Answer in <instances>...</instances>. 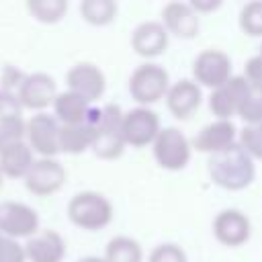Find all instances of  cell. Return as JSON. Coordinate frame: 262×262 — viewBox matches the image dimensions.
<instances>
[{"label": "cell", "instance_id": "obj_1", "mask_svg": "<svg viewBox=\"0 0 262 262\" xmlns=\"http://www.w3.org/2000/svg\"><path fill=\"white\" fill-rule=\"evenodd\" d=\"M207 172L217 186L225 190H244L256 178V164L239 143H233L231 147L209 156Z\"/></svg>", "mask_w": 262, "mask_h": 262}, {"label": "cell", "instance_id": "obj_2", "mask_svg": "<svg viewBox=\"0 0 262 262\" xmlns=\"http://www.w3.org/2000/svg\"><path fill=\"white\" fill-rule=\"evenodd\" d=\"M115 209L113 203L96 190H82L76 192L68 203V217L70 221L86 231L104 229L113 221Z\"/></svg>", "mask_w": 262, "mask_h": 262}, {"label": "cell", "instance_id": "obj_3", "mask_svg": "<svg viewBox=\"0 0 262 262\" xmlns=\"http://www.w3.org/2000/svg\"><path fill=\"white\" fill-rule=\"evenodd\" d=\"M170 88V74L156 61L137 66L129 76V94L139 106H149L166 98Z\"/></svg>", "mask_w": 262, "mask_h": 262}, {"label": "cell", "instance_id": "obj_4", "mask_svg": "<svg viewBox=\"0 0 262 262\" xmlns=\"http://www.w3.org/2000/svg\"><path fill=\"white\" fill-rule=\"evenodd\" d=\"M125 137H123V111L119 104H104L100 123L96 127L92 151L100 160H117L125 151Z\"/></svg>", "mask_w": 262, "mask_h": 262}, {"label": "cell", "instance_id": "obj_5", "mask_svg": "<svg viewBox=\"0 0 262 262\" xmlns=\"http://www.w3.org/2000/svg\"><path fill=\"white\" fill-rule=\"evenodd\" d=\"M151 149H154V158L160 168L178 172L188 166L192 143L178 127H162L158 137L151 143Z\"/></svg>", "mask_w": 262, "mask_h": 262}, {"label": "cell", "instance_id": "obj_6", "mask_svg": "<svg viewBox=\"0 0 262 262\" xmlns=\"http://www.w3.org/2000/svg\"><path fill=\"white\" fill-rule=\"evenodd\" d=\"M39 231L37 211L20 201H0V233L10 239L33 237Z\"/></svg>", "mask_w": 262, "mask_h": 262}, {"label": "cell", "instance_id": "obj_7", "mask_svg": "<svg viewBox=\"0 0 262 262\" xmlns=\"http://www.w3.org/2000/svg\"><path fill=\"white\" fill-rule=\"evenodd\" d=\"M231 57L221 49H203L192 59V80L203 88H219L231 78Z\"/></svg>", "mask_w": 262, "mask_h": 262}, {"label": "cell", "instance_id": "obj_8", "mask_svg": "<svg viewBox=\"0 0 262 262\" xmlns=\"http://www.w3.org/2000/svg\"><path fill=\"white\" fill-rule=\"evenodd\" d=\"M59 121L49 113H37L27 121V143L39 158H55L59 149Z\"/></svg>", "mask_w": 262, "mask_h": 262}, {"label": "cell", "instance_id": "obj_9", "mask_svg": "<svg viewBox=\"0 0 262 262\" xmlns=\"http://www.w3.org/2000/svg\"><path fill=\"white\" fill-rule=\"evenodd\" d=\"M160 129V117L149 106H135L123 113V137L131 147H145L154 143Z\"/></svg>", "mask_w": 262, "mask_h": 262}, {"label": "cell", "instance_id": "obj_10", "mask_svg": "<svg viewBox=\"0 0 262 262\" xmlns=\"http://www.w3.org/2000/svg\"><path fill=\"white\" fill-rule=\"evenodd\" d=\"M16 96L23 111L29 108V111L45 113L47 106H53V100L57 96V84L53 76H49L47 72H33L25 76V80L16 90Z\"/></svg>", "mask_w": 262, "mask_h": 262}, {"label": "cell", "instance_id": "obj_11", "mask_svg": "<svg viewBox=\"0 0 262 262\" xmlns=\"http://www.w3.org/2000/svg\"><path fill=\"white\" fill-rule=\"evenodd\" d=\"M66 168L57 158H39L25 176V186L37 196H49L66 184Z\"/></svg>", "mask_w": 262, "mask_h": 262}, {"label": "cell", "instance_id": "obj_12", "mask_svg": "<svg viewBox=\"0 0 262 262\" xmlns=\"http://www.w3.org/2000/svg\"><path fill=\"white\" fill-rule=\"evenodd\" d=\"M66 84H68V90L70 92L82 96L90 104L96 102L98 98H102V94L106 90L104 72L98 66L90 63V61L74 63L68 70V74H66Z\"/></svg>", "mask_w": 262, "mask_h": 262}, {"label": "cell", "instance_id": "obj_13", "mask_svg": "<svg viewBox=\"0 0 262 262\" xmlns=\"http://www.w3.org/2000/svg\"><path fill=\"white\" fill-rule=\"evenodd\" d=\"M250 82L244 76H231L223 86L211 90L209 94V111L215 115V119L231 121L239 113V106L248 94Z\"/></svg>", "mask_w": 262, "mask_h": 262}, {"label": "cell", "instance_id": "obj_14", "mask_svg": "<svg viewBox=\"0 0 262 262\" xmlns=\"http://www.w3.org/2000/svg\"><path fill=\"white\" fill-rule=\"evenodd\" d=\"M100 115H102V106L92 104L84 123L61 125V129H59V149L63 154H70V156H78V154H84L86 149H92L96 127L100 123Z\"/></svg>", "mask_w": 262, "mask_h": 262}, {"label": "cell", "instance_id": "obj_15", "mask_svg": "<svg viewBox=\"0 0 262 262\" xmlns=\"http://www.w3.org/2000/svg\"><path fill=\"white\" fill-rule=\"evenodd\" d=\"M252 223L239 209H223L213 219V235L219 244L237 248L250 239Z\"/></svg>", "mask_w": 262, "mask_h": 262}, {"label": "cell", "instance_id": "obj_16", "mask_svg": "<svg viewBox=\"0 0 262 262\" xmlns=\"http://www.w3.org/2000/svg\"><path fill=\"white\" fill-rule=\"evenodd\" d=\"M237 127L233 125V121H221L215 119L211 123H207L205 127H201V131L192 137V149L201 151V154H217L223 151L227 147H231L233 143H237Z\"/></svg>", "mask_w": 262, "mask_h": 262}, {"label": "cell", "instance_id": "obj_17", "mask_svg": "<svg viewBox=\"0 0 262 262\" xmlns=\"http://www.w3.org/2000/svg\"><path fill=\"white\" fill-rule=\"evenodd\" d=\"M162 25L170 35H176L180 39H192L199 35L201 18L190 2L172 0L162 8Z\"/></svg>", "mask_w": 262, "mask_h": 262}, {"label": "cell", "instance_id": "obj_18", "mask_svg": "<svg viewBox=\"0 0 262 262\" xmlns=\"http://www.w3.org/2000/svg\"><path fill=\"white\" fill-rule=\"evenodd\" d=\"M170 33L162 25V20H143L131 33V49L145 59L158 57L168 47Z\"/></svg>", "mask_w": 262, "mask_h": 262}, {"label": "cell", "instance_id": "obj_19", "mask_svg": "<svg viewBox=\"0 0 262 262\" xmlns=\"http://www.w3.org/2000/svg\"><path fill=\"white\" fill-rule=\"evenodd\" d=\"M201 102H203V88L192 78H182L170 84L166 94V106L176 119L180 121L188 119L201 106Z\"/></svg>", "mask_w": 262, "mask_h": 262}, {"label": "cell", "instance_id": "obj_20", "mask_svg": "<svg viewBox=\"0 0 262 262\" xmlns=\"http://www.w3.org/2000/svg\"><path fill=\"white\" fill-rule=\"evenodd\" d=\"M29 262H61L66 256V239L55 229H39L25 244Z\"/></svg>", "mask_w": 262, "mask_h": 262}, {"label": "cell", "instance_id": "obj_21", "mask_svg": "<svg viewBox=\"0 0 262 262\" xmlns=\"http://www.w3.org/2000/svg\"><path fill=\"white\" fill-rule=\"evenodd\" d=\"M90 108H92V104L88 100H84L82 96H78L70 90L57 92V96L53 100V117L59 121V125L84 123Z\"/></svg>", "mask_w": 262, "mask_h": 262}, {"label": "cell", "instance_id": "obj_22", "mask_svg": "<svg viewBox=\"0 0 262 262\" xmlns=\"http://www.w3.org/2000/svg\"><path fill=\"white\" fill-rule=\"evenodd\" d=\"M33 162H35L33 149L29 147L27 141L14 143L0 151V170L8 178H25Z\"/></svg>", "mask_w": 262, "mask_h": 262}, {"label": "cell", "instance_id": "obj_23", "mask_svg": "<svg viewBox=\"0 0 262 262\" xmlns=\"http://www.w3.org/2000/svg\"><path fill=\"white\" fill-rule=\"evenodd\" d=\"M106 262H143V248L131 235H115L104 248Z\"/></svg>", "mask_w": 262, "mask_h": 262}, {"label": "cell", "instance_id": "obj_24", "mask_svg": "<svg viewBox=\"0 0 262 262\" xmlns=\"http://www.w3.org/2000/svg\"><path fill=\"white\" fill-rule=\"evenodd\" d=\"M117 2L115 0H82L80 14L82 18L92 27H104L111 25L117 18Z\"/></svg>", "mask_w": 262, "mask_h": 262}, {"label": "cell", "instance_id": "obj_25", "mask_svg": "<svg viewBox=\"0 0 262 262\" xmlns=\"http://www.w3.org/2000/svg\"><path fill=\"white\" fill-rule=\"evenodd\" d=\"M27 10L35 20L43 25H55L66 16L68 2L66 0H29Z\"/></svg>", "mask_w": 262, "mask_h": 262}, {"label": "cell", "instance_id": "obj_26", "mask_svg": "<svg viewBox=\"0 0 262 262\" xmlns=\"http://www.w3.org/2000/svg\"><path fill=\"white\" fill-rule=\"evenodd\" d=\"M237 117L246 125H260L262 123V86L250 84L248 94H246V98L239 106Z\"/></svg>", "mask_w": 262, "mask_h": 262}, {"label": "cell", "instance_id": "obj_27", "mask_svg": "<svg viewBox=\"0 0 262 262\" xmlns=\"http://www.w3.org/2000/svg\"><path fill=\"white\" fill-rule=\"evenodd\" d=\"M239 29L248 37H262V0H252L242 6Z\"/></svg>", "mask_w": 262, "mask_h": 262}, {"label": "cell", "instance_id": "obj_28", "mask_svg": "<svg viewBox=\"0 0 262 262\" xmlns=\"http://www.w3.org/2000/svg\"><path fill=\"white\" fill-rule=\"evenodd\" d=\"M20 141H27V121L23 117L2 121L0 123V151Z\"/></svg>", "mask_w": 262, "mask_h": 262}, {"label": "cell", "instance_id": "obj_29", "mask_svg": "<svg viewBox=\"0 0 262 262\" xmlns=\"http://www.w3.org/2000/svg\"><path fill=\"white\" fill-rule=\"evenodd\" d=\"M237 143L254 160H262V123L260 125H246L237 135Z\"/></svg>", "mask_w": 262, "mask_h": 262}, {"label": "cell", "instance_id": "obj_30", "mask_svg": "<svg viewBox=\"0 0 262 262\" xmlns=\"http://www.w3.org/2000/svg\"><path fill=\"white\" fill-rule=\"evenodd\" d=\"M147 262H188V258H186V252L178 244L166 242V244L156 246L149 252Z\"/></svg>", "mask_w": 262, "mask_h": 262}, {"label": "cell", "instance_id": "obj_31", "mask_svg": "<svg viewBox=\"0 0 262 262\" xmlns=\"http://www.w3.org/2000/svg\"><path fill=\"white\" fill-rule=\"evenodd\" d=\"M16 117H23V106L18 102L16 92L0 88V123L8 119H16Z\"/></svg>", "mask_w": 262, "mask_h": 262}, {"label": "cell", "instance_id": "obj_32", "mask_svg": "<svg viewBox=\"0 0 262 262\" xmlns=\"http://www.w3.org/2000/svg\"><path fill=\"white\" fill-rule=\"evenodd\" d=\"M244 78H246L250 84H254V86H262V55H260V53L252 55V57L246 61Z\"/></svg>", "mask_w": 262, "mask_h": 262}, {"label": "cell", "instance_id": "obj_33", "mask_svg": "<svg viewBox=\"0 0 262 262\" xmlns=\"http://www.w3.org/2000/svg\"><path fill=\"white\" fill-rule=\"evenodd\" d=\"M0 262H27V252L25 246L18 244V239H6V248L2 252Z\"/></svg>", "mask_w": 262, "mask_h": 262}, {"label": "cell", "instance_id": "obj_34", "mask_svg": "<svg viewBox=\"0 0 262 262\" xmlns=\"http://www.w3.org/2000/svg\"><path fill=\"white\" fill-rule=\"evenodd\" d=\"M27 74H23L20 70L12 68V66H6L4 72H2V90H10V92H16L20 82L25 80Z\"/></svg>", "mask_w": 262, "mask_h": 262}, {"label": "cell", "instance_id": "obj_35", "mask_svg": "<svg viewBox=\"0 0 262 262\" xmlns=\"http://www.w3.org/2000/svg\"><path fill=\"white\" fill-rule=\"evenodd\" d=\"M190 6L196 10V14H203V12H211V10H217L221 6L219 0H192Z\"/></svg>", "mask_w": 262, "mask_h": 262}, {"label": "cell", "instance_id": "obj_36", "mask_svg": "<svg viewBox=\"0 0 262 262\" xmlns=\"http://www.w3.org/2000/svg\"><path fill=\"white\" fill-rule=\"evenodd\" d=\"M78 262H106V260H104V256H84Z\"/></svg>", "mask_w": 262, "mask_h": 262}, {"label": "cell", "instance_id": "obj_37", "mask_svg": "<svg viewBox=\"0 0 262 262\" xmlns=\"http://www.w3.org/2000/svg\"><path fill=\"white\" fill-rule=\"evenodd\" d=\"M6 239H8V237L0 233V258H2V252H4V248H6Z\"/></svg>", "mask_w": 262, "mask_h": 262}, {"label": "cell", "instance_id": "obj_38", "mask_svg": "<svg viewBox=\"0 0 262 262\" xmlns=\"http://www.w3.org/2000/svg\"><path fill=\"white\" fill-rule=\"evenodd\" d=\"M2 178H4V174H2V170H0V186H2Z\"/></svg>", "mask_w": 262, "mask_h": 262}, {"label": "cell", "instance_id": "obj_39", "mask_svg": "<svg viewBox=\"0 0 262 262\" xmlns=\"http://www.w3.org/2000/svg\"><path fill=\"white\" fill-rule=\"evenodd\" d=\"M258 53H260V55H262V45H260V51H258Z\"/></svg>", "mask_w": 262, "mask_h": 262}]
</instances>
